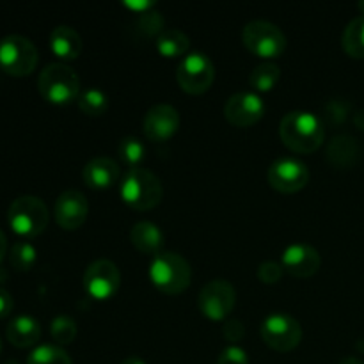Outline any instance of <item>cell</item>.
<instances>
[{"label":"cell","mask_w":364,"mask_h":364,"mask_svg":"<svg viewBox=\"0 0 364 364\" xmlns=\"http://www.w3.org/2000/svg\"><path fill=\"white\" fill-rule=\"evenodd\" d=\"M279 137L288 149L308 155L322 148L326 127L316 114L308 110H291L281 119Z\"/></svg>","instance_id":"1"},{"label":"cell","mask_w":364,"mask_h":364,"mask_svg":"<svg viewBox=\"0 0 364 364\" xmlns=\"http://www.w3.org/2000/svg\"><path fill=\"white\" fill-rule=\"evenodd\" d=\"M123 203L139 212H149L162 203L164 185L155 173L144 167L128 169L119 185Z\"/></svg>","instance_id":"2"},{"label":"cell","mask_w":364,"mask_h":364,"mask_svg":"<svg viewBox=\"0 0 364 364\" xmlns=\"http://www.w3.org/2000/svg\"><path fill=\"white\" fill-rule=\"evenodd\" d=\"M149 281L166 295H180L191 287V263L178 252H160L149 263Z\"/></svg>","instance_id":"3"},{"label":"cell","mask_w":364,"mask_h":364,"mask_svg":"<svg viewBox=\"0 0 364 364\" xmlns=\"http://www.w3.org/2000/svg\"><path fill=\"white\" fill-rule=\"evenodd\" d=\"M38 89L48 103L68 105L80 96V77L68 64L52 63L39 73Z\"/></svg>","instance_id":"4"},{"label":"cell","mask_w":364,"mask_h":364,"mask_svg":"<svg viewBox=\"0 0 364 364\" xmlns=\"http://www.w3.org/2000/svg\"><path fill=\"white\" fill-rule=\"evenodd\" d=\"M50 220L45 201L36 196H20L7 210V223L11 230L21 238H36L46 230Z\"/></svg>","instance_id":"5"},{"label":"cell","mask_w":364,"mask_h":364,"mask_svg":"<svg viewBox=\"0 0 364 364\" xmlns=\"http://www.w3.org/2000/svg\"><path fill=\"white\" fill-rule=\"evenodd\" d=\"M242 41L251 53L272 63L287 50V36L277 25L267 20H252L242 31Z\"/></svg>","instance_id":"6"},{"label":"cell","mask_w":364,"mask_h":364,"mask_svg":"<svg viewBox=\"0 0 364 364\" xmlns=\"http://www.w3.org/2000/svg\"><path fill=\"white\" fill-rule=\"evenodd\" d=\"M38 66V48L25 36L0 39V68L11 77H27Z\"/></svg>","instance_id":"7"},{"label":"cell","mask_w":364,"mask_h":364,"mask_svg":"<svg viewBox=\"0 0 364 364\" xmlns=\"http://www.w3.org/2000/svg\"><path fill=\"white\" fill-rule=\"evenodd\" d=\"M262 340L276 352H291L301 345L302 327L288 313L274 311L262 322Z\"/></svg>","instance_id":"8"},{"label":"cell","mask_w":364,"mask_h":364,"mask_svg":"<svg viewBox=\"0 0 364 364\" xmlns=\"http://www.w3.org/2000/svg\"><path fill=\"white\" fill-rule=\"evenodd\" d=\"M176 80L178 85L188 95H203L215 80V66L205 53H187L178 64Z\"/></svg>","instance_id":"9"},{"label":"cell","mask_w":364,"mask_h":364,"mask_svg":"<svg viewBox=\"0 0 364 364\" xmlns=\"http://www.w3.org/2000/svg\"><path fill=\"white\" fill-rule=\"evenodd\" d=\"M237 304L235 287L226 279H213L201 288L198 297V308L203 316L212 322H223L233 313Z\"/></svg>","instance_id":"10"},{"label":"cell","mask_w":364,"mask_h":364,"mask_svg":"<svg viewBox=\"0 0 364 364\" xmlns=\"http://www.w3.org/2000/svg\"><path fill=\"white\" fill-rule=\"evenodd\" d=\"M267 180L274 191L281 194H295L308 185L309 169L295 156H279L270 164Z\"/></svg>","instance_id":"11"},{"label":"cell","mask_w":364,"mask_h":364,"mask_svg":"<svg viewBox=\"0 0 364 364\" xmlns=\"http://www.w3.org/2000/svg\"><path fill=\"white\" fill-rule=\"evenodd\" d=\"M84 290L95 301H109L121 287V272L110 259H96L84 274Z\"/></svg>","instance_id":"12"},{"label":"cell","mask_w":364,"mask_h":364,"mask_svg":"<svg viewBox=\"0 0 364 364\" xmlns=\"http://www.w3.org/2000/svg\"><path fill=\"white\" fill-rule=\"evenodd\" d=\"M267 105L262 96L255 91L235 92L224 105V117L237 128H247L258 123L265 116Z\"/></svg>","instance_id":"13"},{"label":"cell","mask_w":364,"mask_h":364,"mask_svg":"<svg viewBox=\"0 0 364 364\" xmlns=\"http://www.w3.org/2000/svg\"><path fill=\"white\" fill-rule=\"evenodd\" d=\"M180 124V112L169 103H159L146 112L142 128H144V135L151 142H166L174 137Z\"/></svg>","instance_id":"14"},{"label":"cell","mask_w":364,"mask_h":364,"mask_svg":"<svg viewBox=\"0 0 364 364\" xmlns=\"http://www.w3.org/2000/svg\"><path fill=\"white\" fill-rule=\"evenodd\" d=\"M279 263L287 274L299 277V279H306V277H311L318 272L322 258L313 245L297 242V244H290L284 249Z\"/></svg>","instance_id":"15"},{"label":"cell","mask_w":364,"mask_h":364,"mask_svg":"<svg viewBox=\"0 0 364 364\" xmlns=\"http://www.w3.org/2000/svg\"><path fill=\"white\" fill-rule=\"evenodd\" d=\"M53 215H55V223L59 224L63 230H78V228L84 226L85 220H87V198L78 191H64L63 194L55 199Z\"/></svg>","instance_id":"16"},{"label":"cell","mask_w":364,"mask_h":364,"mask_svg":"<svg viewBox=\"0 0 364 364\" xmlns=\"http://www.w3.org/2000/svg\"><path fill=\"white\" fill-rule=\"evenodd\" d=\"M119 176V164L110 156H95L82 169V180L89 188H95V191L110 188L116 185Z\"/></svg>","instance_id":"17"},{"label":"cell","mask_w":364,"mask_h":364,"mask_svg":"<svg viewBox=\"0 0 364 364\" xmlns=\"http://www.w3.org/2000/svg\"><path fill=\"white\" fill-rule=\"evenodd\" d=\"M130 242L137 251L156 256L162 252L164 245H166V235L151 220H141V223L134 224V228L130 230Z\"/></svg>","instance_id":"18"},{"label":"cell","mask_w":364,"mask_h":364,"mask_svg":"<svg viewBox=\"0 0 364 364\" xmlns=\"http://www.w3.org/2000/svg\"><path fill=\"white\" fill-rule=\"evenodd\" d=\"M84 43L80 34L70 25H59L50 34V50L60 60H75L80 57Z\"/></svg>","instance_id":"19"},{"label":"cell","mask_w":364,"mask_h":364,"mask_svg":"<svg viewBox=\"0 0 364 364\" xmlns=\"http://www.w3.org/2000/svg\"><path fill=\"white\" fill-rule=\"evenodd\" d=\"M7 341L16 348H31L41 338V326L28 315H20L9 322L6 329Z\"/></svg>","instance_id":"20"},{"label":"cell","mask_w":364,"mask_h":364,"mask_svg":"<svg viewBox=\"0 0 364 364\" xmlns=\"http://www.w3.org/2000/svg\"><path fill=\"white\" fill-rule=\"evenodd\" d=\"M361 156L359 142L350 135H336L327 146V162L336 169H348Z\"/></svg>","instance_id":"21"},{"label":"cell","mask_w":364,"mask_h":364,"mask_svg":"<svg viewBox=\"0 0 364 364\" xmlns=\"http://www.w3.org/2000/svg\"><path fill=\"white\" fill-rule=\"evenodd\" d=\"M155 46L160 55L166 57V59H174V57L187 55L188 48H191V39L185 32L178 31V28H166L156 38Z\"/></svg>","instance_id":"22"},{"label":"cell","mask_w":364,"mask_h":364,"mask_svg":"<svg viewBox=\"0 0 364 364\" xmlns=\"http://www.w3.org/2000/svg\"><path fill=\"white\" fill-rule=\"evenodd\" d=\"M341 46L347 55L354 59H364V16L354 18L348 21L341 36Z\"/></svg>","instance_id":"23"},{"label":"cell","mask_w":364,"mask_h":364,"mask_svg":"<svg viewBox=\"0 0 364 364\" xmlns=\"http://www.w3.org/2000/svg\"><path fill=\"white\" fill-rule=\"evenodd\" d=\"M279 78H281L279 66H277L276 63H269V60H265V63L258 64V66L251 71V75H249V84H251V87L255 89V92H258L259 95V92L272 91V89L277 85V82H279Z\"/></svg>","instance_id":"24"},{"label":"cell","mask_w":364,"mask_h":364,"mask_svg":"<svg viewBox=\"0 0 364 364\" xmlns=\"http://www.w3.org/2000/svg\"><path fill=\"white\" fill-rule=\"evenodd\" d=\"M78 109L89 117H98L103 116L109 109V98H107L105 92L102 89H95L89 87L85 91L80 92L78 96Z\"/></svg>","instance_id":"25"},{"label":"cell","mask_w":364,"mask_h":364,"mask_svg":"<svg viewBox=\"0 0 364 364\" xmlns=\"http://www.w3.org/2000/svg\"><path fill=\"white\" fill-rule=\"evenodd\" d=\"M36 259H38V251L31 242L20 240L11 247L9 263L18 272H28L36 265Z\"/></svg>","instance_id":"26"},{"label":"cell","mask_w":364,"mask_h":364,"mask_svg":"<svg viewBox=\"0 0 364 364\" xmlns=\"http://www.w3.org/2000/svg\"><path fill=\"white\" fill-rule=\"evenodd\" d=\"M27 364H73V361L59 345H39L31 352Z\"/></svg>","instance_id":"27"},{"label":"cell","mask_w":364,"mask_h":364,"mask_svg":"<svg viewBox=\"0 0 364 364\" xmlns=\"http://www.w3.org/2000/svg\"><path fill=\"white\" fill-rule=\"evenodd\" d=\"M78 327L71 316L59 315L52 320L50 323V334H52L53 341L57 345H70L73 343L75 338H77Z\"/></svg>","instance_id":"28"},{"label":"cell","mask_w":364,"mask_h":364,"mask_svg":"<svg viewBox=\"0 0 364 364\" xmlns=\"http://www.w3.org/2000/svg\"><path fill=\"white\" fill-rule=\"evenodd\" d=\"M117 155L124 164L130 166V169L139 167L146 156V148L137 137H124L121 139L119 146H117Z\"/></svg>","instance_id":"29"},{"label":"cell","mask_w":364,"mask_h":364,"mask_svg":"<svg viewBox=\"0 0 364 364\" xmlns=\"http://www.w3.org/2000/svg\"><path fill=\"white\" fill-rule=\"evenodd\" d=\"M139 27L144 36H156L159 38L164 32V16L159 11H146L139 18Z\"/></svg>","instance_id":"30"},{"label":"cell","mask_w":364,"mask_h":364,"mask_svg":"<svg viewBox=\"0 0 364 364\" xmlns=\"http://www.w3.org/2000/svg\"><path fill=\"white\" fill-rule=\"evenodd\" d=\"M283 274H284V269L281 263L277 262H272V259H269V262H263L262 265L258 267V270H256V276H258V279L262 281L263 284H277L281 279H283Z\"/></svg>","instance_id":"31"},{"label":"cell","mask_w":364,"mask_h":364,"mask_svg":"<svg viewBox=\"0 0 364 364\" xmlns=\"http://www.w3.org/2000/svg\"><path fill=\"white\" fill-rule=\"evenodd\" d=\"M217 364H249V355L238 345H230L220 352Z\"/></svg>","instance_id":"32"},{"label":"cell","mask_w":364,"mask_h":364,"mask_svg":"<svg viewBox=\"0 0 364 364\" xmlns=\"http://www.w3.org/2000/svg\"><path fill=\"white\" fill-rule=\"evenodd\" d=\"M223 334L228 341L237 343V341H240L245 336L244 322H240V320H226L223 327Z\"/></svg>","instance_id":"33"},{"label":"cell","mask_w":364,"mask_h":364,"mask_svg":"<svg viewBox=\"0 0 364 364\" xmlns=\"http://www.w3.org/2000/svg\"><path fill=\"white\" fill-rule=\"evenodd\" d=\"M327 114L326 117L331 123H341L345 119V116L348 114V103L341 102V100H334L327 105Z\"/></svg>","instance_id":"34"},{"label":"cell","mask_w":364,"mask_h":364,"mask_svg":"<svg viewBox=\"0 0 364 364\" xmlns=\"http://www.w3.org/2000/svg\"><path fill=\"white\" fill-rule=\"evenodd\" d=\"M14 308L13 295L6 290V288L0 287V318H6V316L11 315Z\"/></svg>","instance_id":"35"},{"label":"cell","mask_w":364,"mask_h":364,"mask_svg":"<svg viewBox=\"0 0 364 364\" xmlns=\"http://www.w3.org/2000/svg\"><path fill=\"white\" fill-rule=\"evenodd\" d=\"M124 7H128V9L132 11H139V13H146V11H151L153 7H155V4L153 2H134V0H127V2H123Z\"/></svg>","instance_id":"36"},{"label":"cell","mask_w":364,"mask_h":364,"mask_svg":"<svg viewBox=\"0 0 364 364\" xmlns=\"http://www.w3.org/2000/svg\"><path fill=\"white\" fill-rule=\"evenodd\" d=\"M6 252H7V238L6 235H4V231L0 230V263H2V259L6 258Z\"/></svg>","instance_id":"37"},{"label":"cell","mask_w":364,"mask_h":364,"mask_svg":"<svg viewBox=\"0 0 364 364\" xmlns=\"http://www.w3.org/2000/svg\"><path fill=\"white\" fill-rule=\"evenodd\" d=\"M121 364H146L144 359L137 358V355H132V358H127Z\"/></svg>","instance_id":"38"},{"label":"cell","mask_w":364,"mask_h":364,"mask_svg":"<svg viewBox=\"0 0 364 364\" xmlns=\"http://www.w3.org/2000/svg\"><path fill=\"white\" fill-rule=\"evenodd\" d=\"M338 364H364V363L361 361V359H358V358H354V355H350V358H343Z\"/></svg>","instance_id":"39"},{"label":"cell","mask_w":364,"mask_h":364,"mask_svg":"<svg viewBox=\"0 0 364 364\" xmlns=\"http://www.w3.org/2000/svg\"><path fill=\"white\" fill-rule=\"evenodd\" d=\"M359 9H361V13H363V16H364V0H363V2H359Z\"/></svg>","instance_id":"40"},{"label":"cell","mask_w":364,"mask_h":364,"mask_svg":"<svg viewBox=\"0 0 364 364\" xmlns=\"http://www.w3.org/2000/svg\"><path fill=\"white\" fill-rule=\"evenodd\" d=\"M0 350H2V341H0Z\"/></svg>","instance_id":"41"}]
</instances>
